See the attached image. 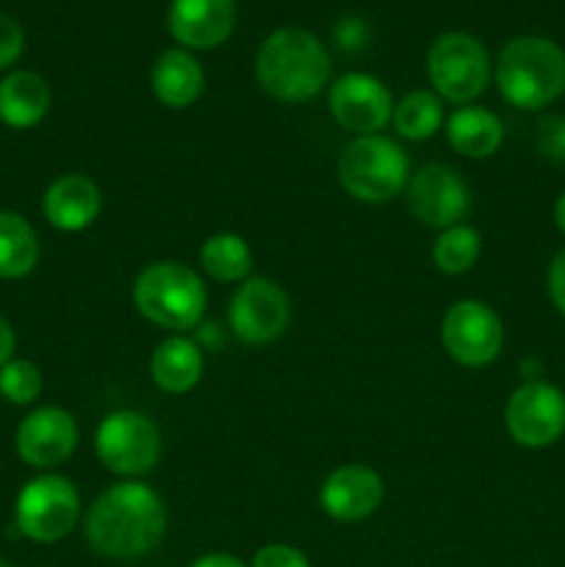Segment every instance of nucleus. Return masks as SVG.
<instances>
[{"mask_svg": "<svg viewBox=\"0 0 565 567\" xmlns=\"http://www.w3.org/2000/svg\"><path fill=\"white\" fill-rule=\"evenodd\" d=\"M25 44V33H22L20 22L9 14H0V70L14 64Z\"/></svg>", "mask_w": 565, "mask_h": 567, "instance_id": "obj_29", "label": "nucleus"}, {"mask_svg": "<svg viewBox=\"0 0 565 567\" xmlns=\"http://www.w3.org/2000/svg\"><path fill=\"white\" fill-rule=\"evenodd\" d=\"M42 371L31 360L11 358L9 363L0 365V396L11 404H31L42 393Z\"/></svg>", "mask_w": 565, "mask_h": 567, "instance_id": "obj_26", "label": "nucleus"}, {"mask_svg": "<svg viewBox=\"0 0 565 567\" xmlns=\"http://www.w3.org/2000/svg\"><path fill=\"white\" fill-rule=\"evenodd\" d=\"M94 449L111 474L142 476L158 465L161 432L147 415L136 410H116L100 421Z\"/></svg>", "mask_w": 565, "mask_h": 567, "instance_id": "obj_8", "label": "nucleus"}, {"mask_svg": "<svg viewBox=\"0 0 565 567\" xmlns=\"http://www.w3.org/2000/svg\"><path fill=\"white\" fill-rule=\"evenodd\" d=\"M17 529L37 543H55L75 529L81 496L64 476H37L17 496Z\"/></svg>", "mask_w": 565, "mask_h": 567, "instance_id": "obj_7", "label": "nucleus"}, {"mask_svg": "<svg viewBox=\"0 0 565 567\" xmlns=\"http://www.w3.org/2000/svg\"><path fill=\"white\" fill-rule=\"evenodd\" d=\"M136 310L164 330H192L203 321L208 291L192 266L181 260H158L133 282Z\"/></svg>", "mask_w": 565, "mask_h": 567, "instance_id": "obj_4", "label": "nucleus"}, {"mask_svg": "<svg viewBox=\"0 0 565 567\" xmlns=\"http://www.w3.org/2000/svg\"><path fill=\"white\" fill-rule=\"evenodd\" d=\"M446 138L454 153L482 161L499 153L504 142V125L493 111L482 105H460L446 120Z\"/></svg>", "mask_w": 565, "mask_h": 567, "instance_id": "obj_20", "label": "nucleus"}, {"mask_svg": "<svg viewBox=\"0 0 565 567\" xmlns=\"http://www.w3.org/2000/svg\"><path fill=\"white\" fill-rule=\"evenodd\" d=\"M150 86L166 109H188L203 94L205 72L199 61L186 50H166L153 64Z\"/></svg>", "mask_w": 565, "mask_h": 567, "instance_id": "obj_18", "label": "nucleus"}, {"mask_svg": "<svg viewBox=\"0 0 565 567\" xmlns=\"http://www.w3.org/2000/svg\"><path fill=\"white\" fill-rule=\"evenodd\" d=\"M537 150L543 158L565 164V116H543L537 125Z\"/></svg>", "mask_w": 565, "mask_h": 567, "instance_id": "obj_27", "label": "nucleus"}, {"mask_svg": "<svg viewBox=\"0 0 565 567\" xmlns=\"http://www.w3.org/2000/svg\"><path fill=\"white\" fill-rule=\"evenodd\" d=\"M493 78L515 109H546L565 92V50L546 37H518L502 48Z\"/></svg>", "mask_w": 565, "mask_h": 567, "instance_id": "obj_3", "label": "nucleus"}, {"mask_svg": "<svg viewBox=\"0 0 565 567\" xmlns=\"http://www.w3.org/2000/svg\"><path fill=\"white\" fill-rule=\"evenodd\" d=\"M17 454L33 468H55L78 446V424L61 408H39L17 430Z\"/></svg>", "mask_w": 565, "mask_h": 567, "instance_id": "obj_14", "label": "nucleus"}, {"mask_svg": "<svg viewBox=\"0 0 565 567\" xmlns=\"http://www.w3.org/2000/svg\"><path fill=\"white\" fill-rule=\"evenodd\" d=\"M205 360L203 352L194 341L183 336H172L155 347L150 358V377L155 385L166 393H188L199 380H203Z\"/></svg>", "mask_w": 565, "mask_h": 567, "instance_id": "obj_19", "label": "nucleus"}, {"mask_svg": "<svg viewBox=\"0 0 565 567\" xmlns=\"http://www.w3.org/2000/svg\"><path fill=\"white\" fill-rule=\"evenodd\" d=\"M192 567H247V565H244L238 557H233V554L214 551V554H205V557H199L197 563H192Z\"/></svg>", "mask_w": 565, "mask_h": 567, "instance_id": "obj_32", "label": "nucleus"}, {"mask_svg": "<svg viewBox=\"0 0 565 567\" xmlns=\"http://www.w3.org/2000/svg\"><path fill=\"white\" fill-rule=\"evenodd\" d=\"M338 181L358 203H388L408 188L410 158L393 138L358 136L338 158Z\"/></svg>", "mask_w": 565, "mask_h": 567, "instance_id": "obj_5", "label": "nucleus"}, {"mask_svg": "<svg viewBox=\"0 0 565 567\" xmlns=\"http://www.w3.org/2000/svg\"><path fill=\"white\" fill-rule=\"evenodd\" d=\"M393 131L410 142H424L435 136L443 125V103L435 92H410L408 97L393 105Z\"/></svg>", "mask_w": 565, "mask_h": 567, "instance_id": "obj_24", "label": "nucleus"}, {"mask_svg": "<svg viewBox=\"0 0 565 567\" xmlns=\"http://www.w3.org/2000/svg\"><path fill=\"white\" fill-rule=\"evenodd\" d=\"M260 89L282 103H305L327 86L330 55L305 28H277L255 55Z\"/></svg>", "mask_w": 565, "mask_h": 567, "instance_id": "obj_2", "label": "nucleus"}, {"mask_svg": "<svg viewBox=\"0 0 565 567\" xmlns=\"http://www.w3.org/2000/svg\"><path fill=\"white\" fill-rule=\"evenodd\" d=\"M39 236L25 216L0 210V277L17 280L37 269Z\"/></svg>", "mask_w": 565, "mask_h": 567, "instance_id": "obj_22", "label": "nucleus"}, {"mask_svg": "<svg viewBox=\"0 0 565 567\" xmlns=\"http://www.w3.org/2000/svg\"><path fill=\"white\" fill-rule=\"evenodd\" d=\"M554 225H557V230L565 236V192L559 194L557 203H554Z\"/></svg>", "mask_w": 565, "mask_h": 567, "instance_id": "obj_33", "label": "nucleus"}, {"mask_svg": "<svg viewBox=\"0 0 565 567\" xmlns=\"http://www.w3.org/2000/svg\"><path fill=\"white\" fill-rule=\"evenodd\" d=\"M546 288L554 308L565 316V249H559V252L552 258V264H548Z\"/></svg>", "mask_w": 565, "mask_h": 567, "instance_id": "obj_30", "label": "nucleus"}, {"mask_svg": "<svg viewBox=\"0 0 565 567\" xmlns=\"http://www.w3.org/2000/svg\"><path fill=\"white\" fill-rule=\"evenodd\" d=\"M14 347H17V338H14V330H11L9 321L0 316V365H6L11 360V354H14Z\"/></svg>", "mask_w": 565, "mask_h": 567, "instance_id": "obj_31", "label": "nucleus"}, {"mask_svg": "<svg viewBox=\"0 0 565 567\" xmlns=\"http://www.w3.org/2000/svg\"><path fill=\"white\" fill-rule=\"evenodd\" d=\"M166 25L183 48H216L236 25V0H172Z\"/></svg>", "mask_w": 565, "mask_h": 567, "instance_id": "obj_16", "label": "nucleus"}, {"mask_svg": "<svg viewBox=\"0 0 565 567\" xmlns=\"http://www.w3.org/2000/svg\"><path fill=\"white\" fill-rule=\"evenodd\" d=\"M482 255V236L469 225H454L438 236L432 260L443 275H465Z\"/></svg>", "mask_w": 565, "mask_h": 567, "instance_id": "obj_25", "label": "nucleus"}, {"mask_svg": "<svg viewBox=\"0 0 565 567\" xmlns=\"http://www.w3.org/2000/svg\"><path fill=\"white\" fill-rule=\"evenodd\" d=\"M330 111L338 125L355 136H374L391 122L393 100L380 78L369 72H349L332 83Z\"/></svg>", "mask_w": 565, "mask_h": 567, "instance_id": "obj_13", "label": "nucleus"}, {"mask_svg": "<svg viewBox=\"0 0 565 567\" xmlns=\"http://www.w3.org/2000/svg\"><path fill=\"white\" fill-rule=\"evenodd\" d=\"M44 219L61 233L86 230L103 210V194L86 175H61L44 192Z\"/></svg>", "mask_w": 565, "mask_h": 567, "instance_id": "obj_17", "label": "nucleus"}, {"mask_svg": "<svg viewBox=\"0 0 565 567\" xmlns=\"http://www.w3.org/2000/svg\"><path fill=\"white\" fill-rule=\"evenodd\" d=\"M253 567H310V563L299 548L286 546V543H271L255 554Z\"/></svg>", "mask_w": 565, "mask_h": 567, "instance_id": "obj_28", "label": "nucleus"}, {"mask_svg": "<svg viewBox=\"0 0 565 567\" xmlns=\"http://www.w3.org/2000/svg\"><path fill=\"white\" fill-rule=\"evenodd\" d=\"M427 75L438 97L458 105H471L491 78V59L485 44L463 31H449L432 42L427 53Z\"/></svg>", "mask_w": 565, "mask_h": 567, "instance_id": "obj_6", "label": "nucleus"}, {"mask_svg": "<svg viewBox=\"0 0 565 567\" xmlns=\"http://www.w3.org/2000/svg\"><path fill=\"white\" fill-rule=\"evenodd\" d=\"M199 264L219 282L247 280L253 271V249L236 233H216L199 249Z\"/></svg>", "mask_w": 565, "mask_h": 567, "instance_id": "obj_23", "label": "nucleus"}, {"mask_svg": "<svg viewBox=\"0 0 565 567\" xmlns=\"http://www.w3.org/2000/svg\"><path fill=\"white\" fill-rule=\"evenodd\" d=\"M230 330L249 347H264L286 332L291 319L288 293L269 277H249L230 299Z\"/></svg>", "mask_w": 565, "mask_h": 567, "instance_id": "obj_11", "label": "nucleus"}, {"mask_svg": "<svg viewBox=\"0 0 565 567\" xmlns=\"http://www.w3.org/2000/svg\"><path fill=\"white\" fill-rule=\"evenodd\" d=\"M50 111V89L37 72H11L0 81V122L25 131L39 125Z\"/></svg>", "mask_w": 565, "mask_h": 567, "instance_id": "obj_21", "label": "nucleus"}, {"mask_svg": "<svg viewBox=\"0 0 565 567\" xmlns=\"http://www.w3.org/2000/svg\"><path fill=\"white\" fill-rule=\"evenodd\" d=\"M408 208L413 210L415 219L430 227L463 225L465 214L471 210V192L458 169L446 164H424L410 175L408 188Z\"/></svg>", "mask_w": 565, "mask_h": 567, "instance_id": "obj_12", "label": "nucleus"}, {"mask_svg": "<svg viewBox=\"0 0 565 567\" xmlns=\"http://www.w3.org/2000/svg\"><path fill=\"white\" fill-rule=\"evenodd\" d=\"M504 426L518 446H554L565 435V393L552 382H524L504 408Z\"/></svg>", "mask_w": 565, "mask_h": 567, "instance_id": "obj_10", "label": "nucleus"}, {"mask_svg": "<svg viewBox=\"0 0 565 567\" xmlns=\"http://www.w3.org/2000/svg\"><path fill=\"white\" fill-rule=\"evenodd\" d=\"M441 341L449 358L465 369H482L499 358L504 347V324L496 310L476 299H463L446 310Z\"/></svg>", "mask_w": 565, "mask_h": 567, "instance_id": "obj_9", "label": "nucleus"}, {"mask_svg": "<svg viewBox=\"0 0 565 567\" xmlns=\"http://www.w3.org/2000/svg\"><path fill=\"white\" fill-rule=\"evenodd\" d=\"M382 496H386V487L377 471H371L369 465H341L321 485L319 504L332 520L358 524L377 513Z\"/></svg>", "mask_w": 565, "mask_h": 567, "instance_id": "obj_15", "label": "nucleus"}, {"mask_svg": "<svg viewBox=\"0 0 565 567\" xmlns=\"http://www.w3.org/2000/svg\"><path fill=\"white\" fill-rule=\"evenodd\" d=\"M166 532V507L144 482H120L100 493L86 515V540L111 559H136L158 548Z\"/></svg>", "mask_w": 565, "mask_h": 567, "instance_id": "obj_1", "label": "nucleus"}]
</instances>
